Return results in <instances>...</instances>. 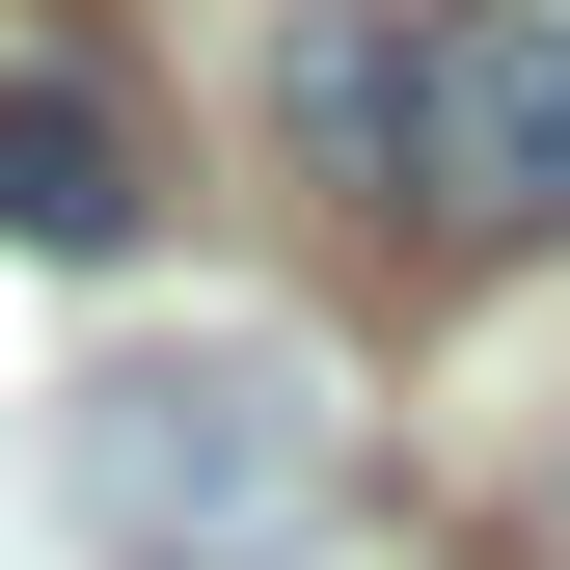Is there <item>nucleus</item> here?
Returning <instances> with one entry per match:
<instances>
[{"label": "nucleus", "mask_w": 570, "mask_h": 570, "mask_svg": "<svg viewBox=\"0 0 570 570\" xmlns=\"http://www.w3.org/2000/svg\"><path fill=\"white\" fill-rule=\"evenodd\" d=\"M82 517L136 570H245L272 517H326V381L272 326H190V353H109L82 381Z\"/></svg>", "instance_id": "obj_1"}, {"label": "nucleus", "mask_w": 570, "mask_h": 570, "mask_svg": "<svg viewBox=\"0 0 570 570\" xmlns=\"http://www.w3.org/2000/svg\"><path fill=\"white\" fill-rule=\"evenodd\" d=\"M407 218L435 245H570V0H435L407 28Z\"/></svg>", "instance_id": "obj_2"}, {"label": "nucleus", "mask_w": 570, "mask_h": 570, "mask_svg": "<svg viewBox=\"0 0 570 570\" xmlns=\"http://www.w3.org/2000/svg\"><path fill=\"white\" fill-rule=\"evenodd\" d=\"M0 245L28 272H109L136 245V109L82 82V55H0Z\"/></svg>", "instance_id": "obj_3"}, {"label": "nucleus", "mask_w": 570, "mask_h": 570, "mask_svg": "<svg viewBox=\"0 0 570 570\" xmlns=\"http://www.w3.org/2000/svg\"><path fill=\"white\" fill-rule=\"evenodd\" d=\"M272 136H299V190H353V218H407V28H381V0L272 28Z\"/></svg>", "instance_id": "obj_4"}]
</instances>
